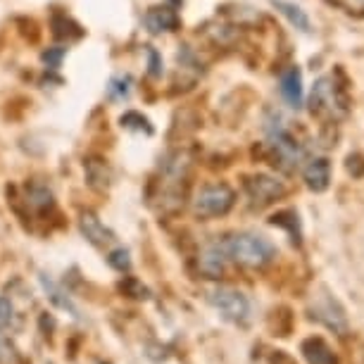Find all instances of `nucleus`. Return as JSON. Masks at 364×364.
Instances as JSON below:
<instances>
[{"instance_id": "f257e3e1", "label": "nucleus", "mask_w": 364, "mask_h": 364, "mask_svg": "<svg viewBox=\"0 0 364 364\" xmlns=\"http://www.w3.org/2000/svg\"><path fill=\"white\" fill-rule=\"evenodd\" d=\"M222 243L226 257L240 267H248V269H264L277 259V245L269 238L259 236V233H233V236L224 238Z\"/></svg>"}, {"instance_id": "f03ea898", "label": "nucleus", "mask_w": 364, "mask_h": 364, "mask_svg": "<svg viewBox=\"0 0 364 364\" xmlns=\"http://www.w3.org/2000/svg\"><path fill=\"white\" fill-rule=\"evenodd\" d=\"M236 205V193L226 183H208L193 198V212L203 219H215L229 215Z\"/></svg>"}, {"instance_id": "7ed1b4c3", "label": "nucleus", "mask_w": 364, "mask_h": 364, "mask_svg": "<svg viewBox=\"0 0 364 364\" xmlns=\"http://www.w3.org/2000/svg\"><path fill=\"white\" fill-rule=\"evenodd\" d=\"M210 302L217 307L224 319L236 321V324L238 321H245L250 314V300L240 291H236V288H226V286L215 288L210 293Z\"/></svg>"}, {"instance_id": "20e7f679", "label": "nucleus", "mask_w": 364, "mask_h": 364, "mask_svg": "<svg viewBox=\"0 0 364 364\" xmlns=\"http://www.w3.org/2000/svg\"><path fill=\"white\" fill-rule=\"evenodd\" d=\"M245 193H248L250 203L257 205V208H264V205L277 203L279 198L286 196V183L277 176L269 174H255L245 178Z\"/></svg>"}, {"instance_id": "39448f33", "label": "nucleus", "mask_w": 364, "mask_h": 364, "mask_svg": "<svg viewBox=\"0 0 364 364\" xmlns=\"http://www.w3.org/2000/svg\"><path fill=\"white\" fill-rule=\"evenodd\" d=\"M312 312H314L312 317L317 319V321H321L324 326H328L331 331H338L341 336L348 333L346 310H343V305L333 298V295H326V298H321L317 305H314Z\"/></svg>"}, {"instance_id": "423d86ee", "label": "nucleus", "mask_w": 364, "mask_h": 364, "mask_svg": "<svg viewBox=\"0 0 364 364\" xmlns=\"http://www.w3.org/2000/svg\"><path fill=\"white\" fill-rule=\"evenodd\" d=\"M302 178H305V186L314 191V193H324L331 186V162L326 157H314L307 162V167L302 169Z\"/></svg>"}, {"instance_id": "0eeeda50", "label": "nucleus", "mask_w": 364, "mask_h": 364, "mask_svg": "<svg viewBox=\"0 0 364 364\" xmlns=\"http://www.w3.org/2000/svg\"><path fill=\"white\" fill-rule=\"evenodd\" d=\"M300 353L307 364H338V355L321 336H310L302 341Z\"/></svg>"}, {"instance_id": "6e6552de", "label": "nucleus", "mask_w": 364, "mask_h": 364, "mask_svg": "<svg viewBox=\"0 0 364 364\" xmlns=\"http://www.w3.org/2000/svg\"><path fill=\"white\" fill-rule=\"evenodd\" d=\"M226 262H229V257H226L224 243H219V240L217 243H210L208 248L200 252V272L208 279L222 277L226 269Z\"/></svg>"}, {"instance_id": "1a4fd4ad", "label": "nucleus", "mask_w": 364, "mask_h": 364, "mask_svg": "<svg viewBox=\"0 0 364 364\" xmlns=\"http://www.w3.org/2000/svg\"><path fill=\"white\" fill-rule=\"evenodd\" d=\"M79 226H81V233L86 236V240H91L93 245H105L114 238L112 231L105 229V224H102L93 212H81Z\"/></svg>"}, {"instance_id": "9d476101", "label": "nucleus", "mask_w": 364, "mask_h": 364, "mask_svg": "<svg viewBox=\"0 0 364 364\" xmlns=\"http://www.w3.org/2000/svg\"><path fill=\"white\" fill-rule=\"evenodd\" d=\"M281 95L291 107H302V74L298 67H288L281 74Z\"/></svg>"}, {"instance_id": "9b49d317", "label": "nucleus", "mask_w": 364, "mask_h": 364, "mask_svg": "<svg viewBox=\"0 0 364 364\" xmlns=\"http://www.w3.org/2000/svg\"><path fill=\"white\" fill-rule=\"evenodd\" d=\"M272 5L277 8L279 15H284L288 19V24L295 26L302 33H310L312 31V22L307 17V12L300 8L298 3H291V0H272Z\"/></svg>"}, {"instance_id": "f8f14e48", "label": "nucleus", "mask_w": 364, "mask_h": 364, "mask_svg": "<svg viewBox=\"0 0 364 364\" xmlns=\"http://www.w3.org/2000/svg\"><path fill=\"white\" fill-rule=\"evenodd\" d=\"M146 26L150 29V33L171 31L176 26V15L169 8H153L146 15Z\"/></svg>"}, {"instance_id": "ddd939ff", "label": "nucleus", "mask_w": 364, "mask_h": 364, "mask_svg": "<svg viewBox=\"0 0 364 364\" xmlns=\"http://www.w3.org/2000/svg\"><path fill=\"white\" fill-rule=\"evenodd\" d=\"M41 286H43V291L48 293V300H50L53 305H58L60 310H67V312H72L74 317H79L77 305H74V302L70 300V295H65V291L58 284H55V281H50L48 277L41 274Z\"/></svg>"}, {"instance_id": "4468645a", "label": "nucleus", "mask_w": 364, "mask_h": 364, "mask_svg": "<svg viewBox=\"0 0 364 364\" xmlns=\"http://www.w3.org/2000/svg\"><path fill=\"white\" fill-rule=\"evenodd\" d=\"M84 171H86V178H88V183L95 188H105V183H107V164L105 160H100V157H88V160L84 162Z\"/></svg>"}, {"instance_id": "2eb2a0df", "label": "nucleus", "mask_w": 364, "mask_h": 364, "mask_svg": "<svg viewBox=\"0 0 364 364\" xmlns=\"http://www.w3.org/2000/svg\"><path fill=\"white\" fill-rule=\"evenodd\" d=\"M26 198H29L26 203H29L31 208L41 210V212H46V210L53 208V193L46 186H31L29 193H26Z\"/></svg>"}, {"instance_id": "dca6fc26", "label": "nucleus", "mask_w": 364, "mask_h": 364, "mask_svg": "<svg viewBox=\"0 0 364 364\" xmlns=\"http://www.w3.org/2000/svg\"><path fill=\"white\" fill-rule=\"evenodd\" d=\"M107 264L112 267L114 272H119V274H124L132 269V257H129V250L124 248H117L109 252V257H107Z\"/></svg>"}, {"instance_id": "f3484780", "label": "nucleus", "mask_w": 364, "mask_h": 364, "mask_svg": "<svg viewBox=\"0 0 364 364\" xmlns=\"http://www.w3.org/2000/svg\"><path fill=\"white\" fill-rule=\"evenodd\" d=\"M10 319H12V305L8 298L0 295V324H8Z\"/></svg>"}, {"instance_id": "a211bd4d", "label": "nucleus", "mask_w": 364, "mask_h": 364, "mask_svg": "<svg viewBox=\"0 0 364 364\" xmlns=\"http://www.w3.org/2000/svg\"><path fill=\"white\" fill-rule=\"evenodd\" d=\"M148 58H150V74H153V77H160L162 74V63H160V55H157L155 50H148Z\"/></svg>"}, {"instance_id": "6ab92c4d", "label": "nucleus", "mask_w": 364, "mask_h": 364, "mask_svg": "<svg viewBox=\"0 0 364 364\" xmlns=\"http://www.w3.org/2000/svg\"><path fill=\"white\" fill-rule=\"evenodd\" d=\"M360 3H362V5H364V0H360Z\"/></svg>"}]
</instances>
